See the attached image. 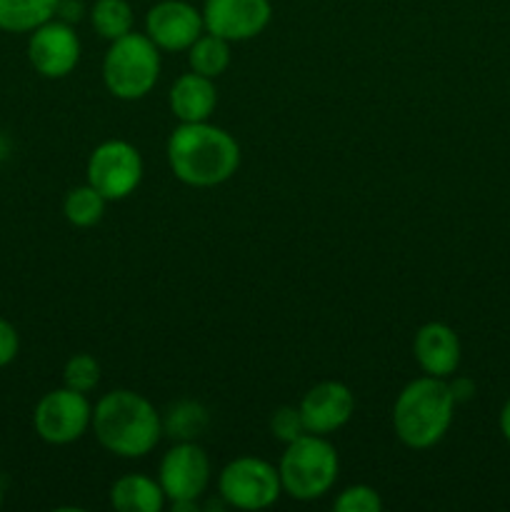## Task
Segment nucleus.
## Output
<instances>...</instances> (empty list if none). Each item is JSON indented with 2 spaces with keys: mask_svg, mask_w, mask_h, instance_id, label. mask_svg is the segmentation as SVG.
I'll list each match as a JSON object with an SVG mask.
<instances>
[{
  "mask_svg": "<svg viewBox=\"0 0 510 512\" xmlns=\"http://www.w3.org/2000/svg\"><path fill=\"white\" fill-rule=\"evenodd\" d=\"M35 433L53 445H68L83 438L85 430L93 423V410H90L85 393L73 388L53 390L45 395L35 408Z\"/></svg>",
  "mask_w": 510,
  "mask_h": 512,
  "instance_id": "8",
  "label": "nucleus"
},
{
  "mask_svg": "<svg viewBox=\"0 0 510 512\" xmlns=\"http://www.w3.org/2000/svg\"><path fill=\"white\" fill-rule=\"evenodd\" d=\"M65 388H73L78 393H90L95 385L100 383V365L93 355H73V358L65 363L63 370Z\"/></svg>",
  "mask_w": 510,
  "mask_h": 512,
  "instance_id": "22",
  "label": "nucleus"
},
{
  "mask_svg": "<svg viewBox=\"0 0 510 512\" xmlns=\"http://www.w3.org/2000/svg\"><path fill=\"white\" fill-rule=\"evenodd\" d=\"M203 13L185 0H163L145 15V33L163 50H188L203 35Z\"/></svg>",
  "mask_w": 510,
  "mask_h": 512,
  "instance_id": "11",
  "label": "nucleus"
},
{
  "mask_svg": "<svg viewBox=\"0 0 510 512\" xmlns=\"http://www.w3.org/2000/svg\"><path fill=\"white\" fill-rule=\"evenodd\" d=\"M333 508L338 512H380L383 510V500L368 485H353V488L340 493Z\"/></svg>",
  "mask_w": 510,
  "mask_h": 512,
  "instance_id": "23",
  "label": "nucleus"
},
{
  "mask_svg": "<svg viewBox=\"0 0 510 512\" xmlns=\"http://www.w3.org/2000/svg\"><path fill=\"white\" fill-rule=\"evenodd\" d=\"M90 20H93V28L108 40L133 33V8L125 0H95Z\"/></svg>",
  "mask_w": 510,
  "mask_h": 512,
  "instance_id": "20",
  "label": "nucleus"
},
{
  "mask_svg": "<svg viewBox=\"0 0 510 512\" xmlns=\"http://www.w3.org/2000/svg\"><path fill=\"white\" fill-rule=\"evenodd\" d=\"M143 180L140 153L125 140H108L98 145L88 160V183L105 200H123Z\"/></svg>",
  "mask_w": 510,
  "mask_h": 512,
  "instance_id": "7",
  "label": "nucleus"
},
{
  "mask_svg": "<svg viewBox=\"0 0 510 512\" xmlns=\"http://www.w3.org/2000/svg\"><path fill=\"white\" fill-rule=\"evenodd\" d=\"M188 60L193 73L205 75V78H218L230 65V43L213 33L200 35L188 48Z\"/></svg>",
  "mask_w": 510,
  "mask_h": 512,
  "instance_id": "19",
  "label": "nucleus"
},
{
  "mask_svg": "<svg viewBox=\"0 0 510 512\" xmlns=\"http://www.w3.org/2000/svg\"><path fill=\"white\" fill-rule=\"evenodd\" d=\"M203 23L228 43L250 40L270 23V0H205Z\"/></svg>",
  "mask_w": 510,
  "mask_h": 512,
  "instance_id": "10",
  "label": "nucleus"
},
{
  "mask_svg": "<svg viewBox=\"0 0 510 512\" xmlns=\"http://www.w3.org/2000/svg\"><path fill=\"white\" fill-rule=\"evenodd\" d=\"M0 503H3V493H0Z\"/></svg>",
  "mask_w": 510,
  "mask_h": 512,
  "instance_id": "28",
  "label": "nucleus"
},
{
  "mask_svg": "<svg viewBox=\"0 0 510 512\" xmlns=\"http://www.w3.org/2000/svg\"><path fill=\"white\" fill-rule=\"evenodd\" d=\"M60 0H0V28L25 33L48 23Z\"/></svg>",
  "mask_w": 510,
  "mask_h": 512,
  "instance_id": "17",
  "label": "nucleus"
},
{
  "mask_svg": "<svg viewBox=\"0 0 510 512\" xmlns=\"http://www.w3.org/2000/svg\"><path fill=\"white\" fill-rule=\"evenodd\" d=\"M278 473L280 485L290 498H323L338 480V453L320 435L305 433L288 443Z\"/></svg>",
  "mask_w": 510,
  "mask_h": 512,
  "instance_id": "4",
  "label": "nucleus"
},
{
  "mask_svg": "<svg viewBox=\"0 0 510 512\" xmlns=\"http://www.w3.org/2000/svg\"><path fill=\"white\" fill-rule=\"evenodd\" d=\"M93 430L105 450L120 458H143L158 445L163 420L143 395L113 390L93 410Z\"/></svg>",
  "mask_w": 510,
  "mask_h": 512,
  "instance_id": "2",
  "label": "nucleus"
},
{
  "mask_svg": "<svg viewBox=\"0 0 510 512\" xmlns=\"http://www.w3.org/2000/svg\"><path fill=\"white\" fill-rule=\"evenodd\" d=\"M355 410V398L348 385L338 380H325L310 388L300 403V415L308 433L328 435L343 428Z\"/></svg>",
  "mask_w": 510,
  "mask_h": 512,
  "instance_id": "13",
  "label": "nucleus"
},
{
  "mask_svg": "<svg viewBox=\"0 0 510 512\" xmlns=\"http://www.w3.org/2000/svg\"><path fill=\"white\" fill-rule=\"evenodd\" d=\"M415 360L425 375L448 378L460 365V340L445 323H428L415 333Z\"/></svg>",
  "mask_w": 510,
  "mask_h": 512,
  "instance_id": "14",
  "label": "nucleus"
},
{
  "mask_svg": "<svg viewBox=\"0 0 510 512\" xmlns=\"http://www.w3.org/2000/svg\"><path fill=\"white\" fill-rule=\"evenodd\" d=\"M168 163L185 185L213 188L238 170L240 148L233 135L205 120L183 123L168 140Z\"/></svg>",
  "mask_w": 510,
  "mask_h": 512,
  "instance_id": "1",
  "label": "nucleus"
},
{
  "mask_svg": "<svg viewBox=\"0 0 510 512\" xmlns=\"http://www.w3.org/2000/svg\"><path fill=\"white\" fill-rule=\"evenodd\" d=\"M28 58L45 78H65L80 60V40L68 23H43L28 43Z\"/></svg>",
  "mask_w": 510,
  "mask_h": 512,
  "instance_id": "12",
  "label": "nucleus"
},
{
  "mask_svg": "<svg viewBox=\"0 0 510 512\" xmlns=\"http://www.w3.org/2000/svg\"><path fill=\"white\" fill-rule=\"evenodd\" d=\"M160 75L158 45L140 33L113 40L103 60V80L120 100H138L153 90Z\"/></svg>",
  "mask_w": 510,
  "mask_h": 512,
  "instance_id": "5",
  "label": "nucleus"
},
{
  "mask_svg": "<svg viewBox=\"0 0 510 512\" xmlns=\"http://www.w3.org/2000/svg\"><path fill=\"white\" fill-rule=\"evenodd\" d=\"M455 405L458 403H455L445 378L425 375V378L413 380V383L405 385L403 393L395 400V433L408 448H433L448 433Z\"/></svg>",
  "mask_w": 510,
  "mask_h": 512,
  "instance_id": "3",
  "label": "nucleus"
},
{
  "mask_svg": "<svg viewBox=\"0 0 510 512\" xmlns=\"http://www.w3.org/2000/svg\"><path fill=\"white\" fill-rule=\"evenodd\" d=\"M65 218L75 225V228H90L98 223L105 213V198L93 188V185H80L73 188L65 198Z\"/></svg>",
  "mask_w": 510,
  "mask_h": 512,
  "instance_id": "21",
  "label": "nucleus"
},
{
  "mask_svg": "<svg viewBox=\"0 0 510 512\" xmlns=\"http://www.w3.org/2000/svg\"><path fill=\"white\" fill-rule=\"evenodd\" d=\"M450 385V393H453L455 403H463V400H470L475 393V385L470 383L468 378H458L455 383H448Z\"/></svg>",
  "mask_w": 510,
  "mask_h": 512,
  "instance_id": "26",
  "label": "nucleus"
},
{
  "mask_svg": "<svg viewBox=\"0 0 510 512\" xmlns=\"http://www.w3.org/2000/svg\"><path fill=\"white\" fill-rule=\"evenodd\" d=\"M218 103L213 78L200 73H185L170 88V110L180 123H203Z\"/></svg>",
  "mask_w": 510,
  "mask_h": 512,
  "instance_id": "15",
  "label": "nucleus"
},
{
  "mask_svg": "<svg viewBox=\"0 0 510 512\" xmlns=\"http://www.w3.org/2000/svg\"><path fill=\"white\" fill-rule=\"evenodd\" d=\"M110 503L120 512H160L165 493L148 475H125L110 490Z\"/></svg>",
  "mask_w": 510,
  "mask_h": 512,
  "instance_id": "16",
  "label": "nucleus"
},
{
  "mask_svg": "<svg viewBox=\"0 0 510 512\" xmlns=\"http://www.w3.org/2000/svg\"><path fill=\"white\" fill-rule=\"evenodd\" d=\"M18 355V333L8 320L0 318V368Z\"/></svg>",
  "mask_w": 510,
  "mask_h": 512,
  "instance_id": "25",
  "label": "nucleus"
},
{
  "mask_svg": "<svg viewBox=\"0 0 510 512\" xmlns=\"http://www.w3.org/2000/svg\"><path fill=\"white\" fill-rule=\"evenodd\" d=\"M270 430H273L275 438L283 440L285 445L293 443L295 438H300V435L308 433V430H305V423H303V415H300V408H290V405L275 410L273 420H270Z\"/></svg>",
  "mask_w": 510,
  "mask_h": 512,
  "instance_id": "24",
  "label": "nucleus"
},
{
  "mask_svg": "<svg viewBox=\"0 0 510 512\" xmlns=\"http://www.w3.org/2000/svg\"><path fill=\"white\" fill-rule=\"evenodd\" d=\"M500 430H503L505 440L510 443V398H508V403L503 405V410H500Z\"/></svg>",
  "mask_w": 510,
  "mask_h": 512,
  "instance_id": "27",
  "label": "nucleus"
},
{
  "mask_svg": "<svg viewBox=\"0 0 510 512\" xmlns=\"http://www.w3.org/2000/svg\"><path fill=\"white\" fill-rule=\"evenodd\" d=\"M208 423L210 415L203 405L195 400H180V403L170 405V410L165 413L163 430L178 443H193L208 430Z\"/></svg>",
  "mask_w": 510,
  "mask_h": 512,
  "instance_id": "18",
  "label": "nucleus"
},
{
  "mask_svg": "<svg viewBox=\"0 0 510 512\" xmlns=\"http://www.w3.org/2000/svg\"><path fill=\"white\" fill-rule=\"evenodd\" d=\"M208 480V455L200 445H195V440L170 448L160 463L158 483L170 503H195L208 488Z\"/></svg>",
  "mask_w": 510,
  "mask_h": 512,
  "instance_id": "9",
  "label": "nucleus"
},
{
  "mask_svg": "<svg viewBox=\"0 0 510 512\" xmlns=\"http://www.w3.org/2000/svg\"><path fill=\"white\" fill-rule=\"evenodd\" d=\"M280 473L260 458H238L223 468L218 493L225 505L238 510H263L278 500Z\"/></svg>",
  "mask_w": 510,
  "mask_h": 512,
  "instance_id": "6",
  "label": "nucleus"
}]
</instances>
